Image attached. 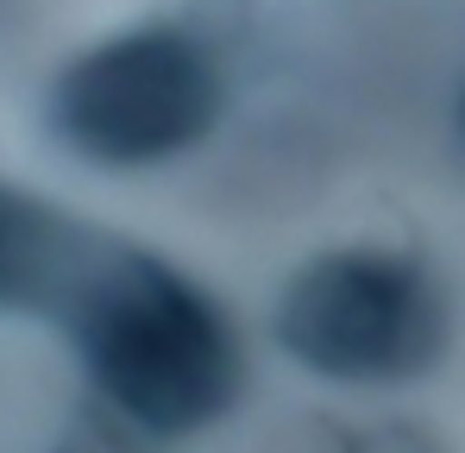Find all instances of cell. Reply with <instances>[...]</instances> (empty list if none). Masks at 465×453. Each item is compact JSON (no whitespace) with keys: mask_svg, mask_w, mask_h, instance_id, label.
Wrapping results in <instances>:
<instances>
[{"mask_svg":"<svg viewBox=\"0 0 465 453\" xmlns=\"http://www.w3.org/2000/svg\"><path fill=\"white\" fill-rule=\"evenodd\" d=\"M346 453H434V448L409 428H365V435H346Z\"/></svg>","mask_w":465,"mask_h":453,"instance_id":"cell-6","label":"cell"},{"mask_svg":"<svg viewBox=\"0 0 465 453\" xmlns=\"http://www.w3.org/2000/svg\"><path fill=\"white\" fill-rule=\"evenodd\" d=\"M82 239L70 221H57L51 208H38L32 196H13L0 189V302H38L51 308L70 265H76Z\"/></svg>","mask_w":465,"mask_h":453,"instance_id":"cell-4","label":"cell"},{"mask_svg":"<svg viewBox=\"0 0 465 453\" xmlns=\"http://www.w3.org/2000/svg\"><path fill=\"white\" fill-rule=\"evenodd\" d=\"M221 114V76L195 38L145 25L82 51L51 88V126L88 164H157L189 151Z\"/></svg>","mask_w":465,"mask_h":453,"instance_id":"cell-3","label":"cell"},{"mask_svg":"<svg viewBox=\"0 0 465 453\" xmlns=\"http://www.w3.org/2000/svg\"><path fill=\"white\" fill-rule=\"evenodd\" d=\"M51 315H64L94 397L145 435H195L239 397L227 315L139 246L82 239Z\"/></svg>","mask_w":465,"mask_h":453,"instance_id":"cell-1","label":"cell"},{"mask_svg":"<svg viewBox=\"0 0 465 453\" xmlns=\"http://www.w3.org/2000/svg\"><path fill=\"white\" fill-rule=\"evenodd\" d=\"M277 347L333 384H402L440 359L447 302L409 258L327 252L283 284Z\"/></svg>","mask_w":465,"mask_h":453,"instance_id":"cell-2","label":"cell"},{"mask_svg":"<svg viewBox=\"0 0 465 453\" xmlns=\"http://www.w3.org/2000/svg\"><path fill=\"white\" fill-rule=\"evenodd\" d=\"M126 435H145V428H133L126 416H114V428H101V422H82V428H76V435H70V441H64L57 453H139L133 441H126Z\"/></svg>","mask_w":465,"mask_h":453,"instance_id":"cell-5","label":"cell"}]
</instances>
